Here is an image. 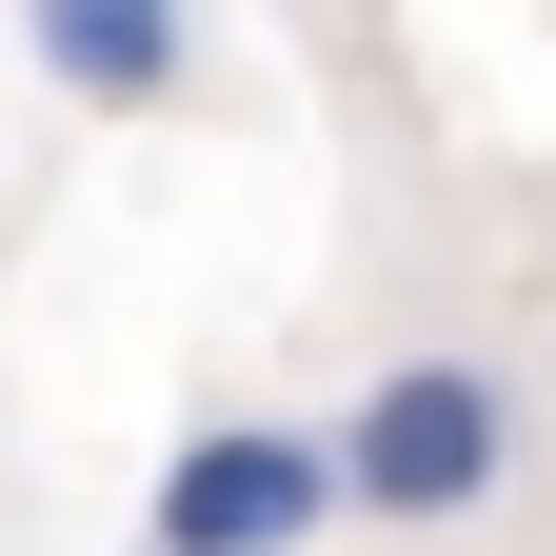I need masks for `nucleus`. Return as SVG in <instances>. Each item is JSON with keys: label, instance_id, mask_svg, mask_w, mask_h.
<instances>
[{"label": "nucleus", "instance_id": "f257e3e1", "mask_svg": "<svg viewBox=\"0 0 556 556\" xmlns=\"http://www.w3.org/2000/svg\"><path fill=\"white\" fill-rule=\"evenodd\" d=\"M517 477V397H497V358H397L358 417H338V517H397V536H438V517H477Z\"/></svg>", "mask_w": 556, "mask_h": 556}, {"label": "nucleus", "instance_id": "7ed1b4c3", "mask_svg": "<svg viewBox=\"0 0 556 556\" xmlns=\"http://www.w3.org/2000/svg\"><path fill=\"white\" fill-rule=\"evenodd\" d=\"M21 40H40V80L60 100H179V60H199V21L179 0H21Z\"/></svg>", "mask_w": 556, "mask_h": 556}, {"label": "nucleus", "instance_id": "f03ea898", "mask_svg": "<svg viewBox=\"0 0 556 556\" xmlns=\"http://www.w3.org/2000/svg\"><path fill=\"white\" fill-rule=\"evenodd\" d=\"M318 517H338V438H299V417H199L160 457L139 556H299Z\"/></svg>", "mask_w": 556, "mask_h": 556}]
</instances>
